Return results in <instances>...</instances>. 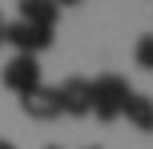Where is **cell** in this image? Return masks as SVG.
I'll use <instances>...</instances> for the list:
<instances>
[{"label":"cell","mask_w":153,"mask_h":149,"mask_svg":"<svg viewBox=\"0 0 153 149\" xmlns=\"http://www.w3.org/2000/svg\"><path fill=\"white\" fill-rule=\"evenodd\" d=\"M36 85H40V64H36V56H12V61L4 64V89H12L16 97L32 93Z\"/></svg>","instance_id":"obj_4"},{"label":"cell","mask_w":153,"mask_h":149,"mask_svg":"<svg viewBox=\"0 0 153 149\" xmlns=\"http://www.w3.org/2000/svg\"><path fill=\"white\" fill-rule=\"evenodd\" d=\"M4 44H12L16 56H36L40 48L53 44V32L48 28H32V24H24V20H12L8 32H4Z\"/></svg>","instance_id":"obj_2"},{"label":"cell","mask_w":153,"mask_h":149,"mask_svg":"<svg viewBox=\"0 0 153 149\" xmlns=\"http://www.w3.org/2000/svg\"><path fill=\"white\" fill-rule=\"evenodd\" d=\"M0 149H16V145H12V141H0Z\"/></svg>","instance_id":"obj_10"},{"label":"cell","mask_w":153,"mask_h":149,"mask_svg":"<svg viewBox=\"0 0 153 149\" xmlns=\"http://www.w3.org/2000/svg\"><path fill=\"white\" fill-rule=\"evenodd\" d=\"M89 93H93V113H97L101 121H117L125 113V101L133 97L129 81L117 77V73H105V77L89 81Z\"/></svg>","instance_id":"obj_1"},{"label":"cell","mask_w":153,"mask_h":149,"mask_svg":"<svg viewBox=\"0 0 153 149\" xmlns=\"http://www.w3.org/2000/svg\"><path fill=\"white\" fill-rule=\"evenodd\" d=\"M56 16H61V4H53V0H24L20 4V20L32 24V28H56Z\"/></svg>","instance_id":"obj_6"},{"label":"cell","mask_w":153,"mask_h":149,"mask_svg":"<svg viewBox=\"0 0 153 149\" xmlns=\"http://www.w3.org/2000/svg\"><path fill=\"white\" fill-rule=\"evenodd\" d=\"M56 93H61V109L69 113V117L93 113V93H89V81L85 77H69L65 85H56Z\"/></svg>","instance_id":"obj_5"},{"label":"cell","mask_w":153,"mask_h":149,"mask_svg":"<svg viewBox=\"0 0 153 149\" xmlns=\"http://www.w3.org/2000/svg\"><path fill=\"white\" fill-rule=\"evenodd\" d=\"M4 32H8V20L0 16V44H4Z\"/></svg>","instance_id":"obj_9"},{"label":"cell","mask_w":153,"mask_h":149,"mask_svg":"<svg viewBox=\"0 0 153 149\" xmlns=\"http://www.w3.org/2000/svg\"><path fill=\"white\" fill-rule=\"evenodd\" d=\"M121 117H129V125L141 129V133H153V97L133 93L129 101H125V113H121Z\"/></svg>","instance_id":"obj_7"},{"label":"cell","mask_w":153,"mask_h":149,"mask_svg":"<svg viewBox=\"0 0 153 149\" xmlns=\"http://www.w3.org/2000/svg\"><path fill=\"white\" fill-rule=\"evenodd\" d=\"M48 149H61V145H48Z\"/></svg>","instance_id":"obj_11"},{"label":"cell","mask_w":153,"mask_h":149,"mask_svg":"<svg viewBox=\"0 0 153 149\" xmlns=\"http://www.w3.org/2000/svg\"><path fill=\"white\" fill-rule=\"evenodd\" d=\"M20 109L28 113L32 121H53V117H61V93H56L53 85H45V81H40L36 89H32V93H24L20 97Z\"/></svg>","instance_id":"obj_3"},{"label":"cell","mask_w":153,"mask_h":149,"mask_svg":"<svg viewBox=\"0 0 153 149\" xmlns=\"http://www.w3.org/2000/svg\"><path fill=\"white\" fill-rule=\"evenodd\" d=\"M133 56H137L141 69L153 73V36H137V44H133Z\"/></svg>","instance_id":"obj_8"}]
</instances>
